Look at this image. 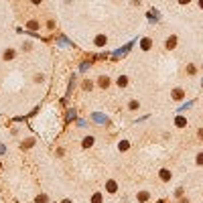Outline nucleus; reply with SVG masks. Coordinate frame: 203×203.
<instances>
[{
	"instance_id": "f257e3e1",
	"label": "nucleus",
	"mask_w": 203,
	"mask_h": 203,
	"mask_svg": "<svg viewBox=\"0 0 203 203\" xmlns=\"http://www.w3.org/2000/svg\"><path fill=\"white\" fill-rule=\"evenodd\" d=\"M140 45H142V49L146 51V49H150V45H152V43H150V39H144V41H142Z\"/></svg>"
},
{
	"instance_id": "f03ea898",
	"label": "nucleus",
	"mask_w": 203,
	"mask_h": 203,
	"mask_svg": "<svg viewBox=\"0 0 203 203\" xmlns=\"http://www.w3.org/2000/svg\"><path fill=\"white\" fill-rule=\"evenodd\" d=\"M104 43H106V37H104V35H100V37L96 39V45H98V47H102Z\"/></svg>"
},
{
	"instance_id": "7ed1b4c3",
	"label": "nucleus",
	"mask_w": 203,
	"mask_h": 203,
	"mask_svg": "<svg viewBox=\"0 0 203 203\" xmlns=\"http://www.w3.org/2000/svg\"><path fill=\"white\" fill-rule=\"evenodd\" d=\"M173 96H175V100H181V98H183V92H181V89H175Z\"/></svg>"
},
{
	"instance_id": "20e7f679",
	"label": "nucleus",
	"mask_w": 203,
	"mask_h": 203,
	"mask_svg": "<svg viewBox=\"0 0 203 203\" xmlns=\"http://www.w3.org/2000/svg\"><path fill=\"white\" fill-rule=\"evenodd\" d=\"M92 144H94V138H92V136L83 140V146H85V148H87V146H92Z\"/></svg>"
},
{
	"instance_id": "39448f33",
	"label": "nucleus",
	"mask_w": 203,
	"mask_h": 203,
	"mask_svg": "<svg viewBox=\"0 0 203 203\" xmlns=\"http://www.w3.org/2000/svg\"><path fill=\"white\" fill-rule=\"evenodd\" d=\"M175 43H177V39H175V37H171V39L167 41V47H169V49H171V47H175Z\"/></svg>"
},
{
	"instance_id": "423d86ee",
	"label": "nucleus",
	"mask_w": 203,
	"mask_h": 203,
	"mask_svg": "<svg viewBox=\"0 0 203 203\" xmlns=\"http://www.w3.org/2000/svg\"><path fill=\"white\" fill-rule=\"evenodd\" d=\"M161 177L165 179V181H169V177H171V173H169V171H161Z\"/></svg>"
},
{
	"instance_id": "0eeeda50",
	"label": "nucleus",
	"mask_w": 203,
	"mask_h": 203,
	"mask_svg": "<svg viewBox=\"0 0 203 203\" xmlns=\"http://www.w3.org/2000/svg\"><path fill=\"white\" fill-rule=\"evenodd\" d=\"M12 57H14L12 51H6V53H4V59H12Z\"/></svg>"
},
{
	"instance_id": "6e6552de",
	"label": "nucleus",
	"mask_w": 203,
	"mask_h": 203,
	"mask_svg": "<svg viewBox=\"0 0 203 203\" xmlns=\"http://www.w3.org/2000/svg\"><path fill=\"white\" fill-rule=\"evenodd\" d=\"M94 118H96V122H100V124H104V122H106V118H104V116H94Z\"/></svg>"
},
{
	"instance_id": "1a4fd4ad",
	"label": "nucleus",
	"mask_w": 203,
	"mask_h": 203,
	"mask_svg": "<svg viewBox=\"0 0 203 203\" xmlns=\"http://www.w3.org/2000/svg\"><path fill=\"white\" fill-rule=\"evenodd\" d=\"M126 81H128V79H126V77H124V75H122V77H120V79H118V83H120V85H126Z\"/></svg>"
},
{
	"instance_id": "9d476101",
	"label": "nucleus",
	"mask_w": 203,
	"mask_h": 203,
	"mask_svg": "<svg viewBox=\"0 0 203 203\" xmlns=\"http://www.w3.org/2000/svg\"><path fill=\"white\" fill-rule=\"evenodd\" d=\"M177 126H185V118H179L177 120Z\"/></svg>"
},
{
	"instance_id": "9b49d317",
	"label": "nucleus",
	"mask_w": 203,
	"mask_h": 203,
	"mask_svg": "<svg viewBox=\"0 0 203 203\" xmlns=\"http://www.w3.org/2000/svg\"><path fill=\"white\" fill-rule=\"evenodd\" d=\"M179 2H181V4H187V2H189V0H179Z\"/></svg>"
},
{
	"instance_id": "f8f14e48",
	"label": "nucleus",
	"mask_w": 203,
	"mask_h": 203,
	"mask_svg": "<svg viewBox=\"0 0 203 203\" xmlns=\"http://www.w3.org/2000/svg\"><path fill=\"white\" fill-rule=\"evenodd\" d=\"M33 2H35V4H39V2H41V0H33Z\"/></svg>"
}]
</instances>
